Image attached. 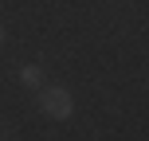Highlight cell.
<instances>
[{
	"instance_id": "cell-3",
	"label": "cell",
	"mask_w": 149,
	"mask_h": 141,
	"mask_svg": "<svg viewBox=\"0 0 149 141\" xmlns=\"http://www.w3.org/2000/svg\"><path fill=\"white\" fill-rule=\"evenodd\" d=\"M0 43H4V31H0Z\"/></svg>"
},
{
	"instance_id": "cell-1",
	"label": "cell",
	"mask_w": 149,
	"mask_h": 141,
	"mask_svg": "<svg viewBox=\"0 0 149 141\" xmlns=\"http://www.w3.org/2000/svg\"><path fill=\"white\" fill-rule=\"evenodd\" d=\"M39 106H43L47 118H71V94L63 86H47L39 94Z\"/></svg>"
},
{
	"instance_id": "cell-2",
	"label": "cell",
	"mask_w": 149,
	"mask_h": 141,
	"mask_svg": "<svg viewBox=\"0 0 149 141\" xmlns=\"http://www.w3.org/2000/svg\"><path fill=\"white\" fill-rule=\"evenodd\" d=\"M20 74H24V82H28V86H39V82H43V74H39V67H24Z\"/></svg>"
}]
</instances>
